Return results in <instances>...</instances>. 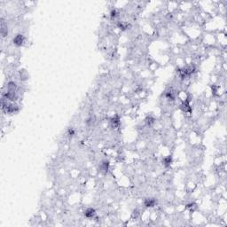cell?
Returning <instances> with one entry per match:
<instances>
[{
    "label": "cell",
    "instance_id": "1",
    "mask_svg": "<svg viewBox=\"0 0 227 227\" xmlns=\"http://www.w3.org/2000/svg\"><path fill=\"white\" fill-rule=\"evenodd\" d=\"M13 45H15L16 46L20 47V46L23 45V44L25 43V37H24V36L21 35V34L16 35L15 37L13 38Z\"/></svg>",
    "mask_w": 227,
    "mask_h": 227
},
{
    "label": "cell",
    "instance_id": "3",
    "mask_svg": "<svg viewBox=\"0 0 227 227\" xmlns=\"http://www.w3.org/2000/svg\"><path fill=\"white\" fill-rule=\"evenodd\" d=\"M155 203H156V201L154 198H147L144 202V205L146 208H152V207L155 206Z\"/></svg>",
    "mask_w": 227,
    "mask_h": 227
},
{
    "label": "cell",
    "instance_id": "2",
    "mask_svg": "<svg viewBox=\"0 0 227 227\" xmlns=\"http://www.w3.org/2000/svg\"><path fill=\"white\" fill-rule=\"evenodd\" d=\"M97 215L96 213V210L92 208H88L84 210V216L87 217V218H94L95 216Z\"/></svg>",
    "mask_w": 227,
    "mask_h": 227
}]
</instances>
